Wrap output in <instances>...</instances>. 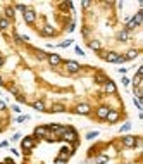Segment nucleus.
Segmentation results:
<instances>
[{
    "label": "nucleus",
    "mask_w": 143,
    "mask_h": 164,
    "mask_svg": "<svg viewBox=\"0 0 143 164\" xmlns=\"http://www.w3.org/2000/svg\"><path fill=\"white\" fill-rule=\"evenodd\" d=\"M22 16H24V21H26L28 24H33L36 21V14H35L33 9H28V7H26V9L22 11Z\"/></svg>",
    "instance_id": "nucleus-5"
},
{
    "label": "nucleus",
    "mask_w": 143,
    "mask_h": 164,
    "mask_svg": "<svg viewBox=\"0 0 143 164\" xmlns=\"http://www.w3.org/2000/svg\"><path fill=\"white\" fill-rule=\"evenodd\" d=\"M9 90L12 92V93H18V88H16V87H14V85H12V87H9Z\"/></svg>",
    "instance_id": "nucleus-37"
},
{
    "label": "nucleus",
    "mask_w": 143,
    "mask_h": 164,
    "mask_svg": "<svg viewBox=\"0 0 143 164\" xmlns=\"http://www.w3.org/2000/svg\"><path fill=\"white\" fill-rule=\"evenodd\" d=\"M64 106H62V104H54V106H52V109H50V112H64Z\"/></svg>",
    "instance_id": "nucleus-21"
},
{
    "label": "nucleus",
    "mask_w": 143,
    "mask_h": 164,
    "mask_svg": "<svg viewBox=\"0 0 143 164\" xmlns=\"http://www.w3.org/2000/svg\"><path fill=\"white\" fill-rule=\"evenodd\" d=\"M11 152H12L14 156H19V150H16V149H11Z\"/></svg>",
    "instance_id": "nucleus-42"
},
{
    "label": "nucleus",
    "mask_w": 143,
    "mask_h": 164,
    "mask_svg": "<svg viewBox=\"0 0 143 164\" xmlns=\"http://www.w3.org/2000/svg\"><path fill=\"white\" fill-rule=\"evenodd\" d=\"M41 35H43V37H55V35H57V31H55L54 26H48V24H47V26H43Z\"/></svg>",
    "instance_id": "nucleus-11"
},
{
    "label": "nucleus",
    "mask_w": 143,
    "mask_h": 164,
    "mask_svg": "<svg viewBox=\"0 0 143 164\" xmlns=\"http://www.w3.org/2000/svg\"><path fill=\"white\" fill-rule=\"evenodd\" d=\"M74 26H76V24H74V21H71V23L67 24V31H74Z\"/></svg>",
    "instance_id": "nucleus-30"
},
{
    "label": "nucleus",
    "mask_w": 143,
    "mask_h": 164,
    "mask_svg": "<svg viewBox=\"0 0 143 164\" xmlns=\"http://www.w3.org/2000/svg\"><path fill=\"white\" fill-rule=\"evenodd\" d=\"M133 21L140 26V24H142V21H143V12H136V14H135V18H133Z\"/></svg>",
    "instance_id": "nucleus-22"
},
{
    "label": "nucleus",
    "mask_w": 143,
    "mask_h": 164,
    "mask_svg": "<svg viewBox=\"0 0 143 164\" xmlns=\"http://www.w3.org/2000/svg\"><path fill=\"white\" fill-rule=\"evenodd\" d=\"M129 130H131V123H124V125L121 126V131H123V133H124V131H129Z\"/></svg>",
    "instance_id": "nucleus-27"
},
{
    "label": "nucleus",
    "mask_w": 143,
    "mask_h": 164,
    "mask_svg": "<svg viewBox=\"0 0 143 164\" xmlns=\"http://www.w3.org/2000/svg\"><path fill=\"white\" fill-rule=\"evenodd\" d=\"M74 112L79 114V116H88L90 114V106L88 104H78V106L74 107Z\"/></svg>",
    "instance_id": "nucleus-9"
},
{
    "label": "nucleus",
    "mask_w": 143,
    "mask_h": 164,
    "mask_svg": "<svg viewBox=\"0 0 143 164\" xmlns=\"http://www.w3.org/2000/svg\"><path fill=\"white\" fill-rule=\"evenodd\" d=\"M129 83H131V80H129V78H123V85H124V87H129Z\"/></svg>",
    "instance_id": "nucleus-31"
},
{
    "label": "nucleus",
    "mask_w": 143,
    "mask_h": 164,
    "mask_svg": "<svg viewBox=\"0 0 143 164\" xmlns=\"http://www.w3.org/2000/svg\"><path fill=\"white\" fill-rule=\"evenodd\" d=\"M116 90H117V88H116V83L110 81V80L104 85V92H105V93H116Z\"/></svg>",
    "instance_id": "nucleus-13"
},
{
    "label": "nucleus",
    "mask_w": 143,
    "mask_h": 164,
    "mask_svg": "<svg viewBox=\"0 0 143 164\" xmlns=\"http://www.w3.org/2000/svg\"><path fill=\"white\" fill-rule=\"evenodd\" d=\"M12 111H14V112H21V107H19L18 104H14V106H12Z\"/></svg>",
    "instance_id": "nucleus-35"
},
{
    "label": "nucleus",
    "mask_w": 143,
    "mask_h": 164,
    "mask_svg": "<svg viewBox=\"0 0 143 164\" xmlns=\"http://www.w3.org/2000/svg\"><path fill=\"white\" fill-rule=\"evenodd\" d=\"M35 54H36V59H40V61L47 59V55H48V54H45L43 50H35Z\"/></svg>",
    "instance_id": "nucleus-24"
},
{
    "label": "nucleus",
    "mask_w": 143,
    "mask_h": 164,
    "mask_svg": "<svg viewBox=\"0 0 143 164\" xmlns=\"http://www.w3.org/2000/svg\"><path fill=\"white\" fill-rule=\"evenodd\" d=\"M28 119V116H18L16 118V123H22V121H26Z\"/></svg>",
    "instance_id": "nucleus-29"
},
{
    "label": "nucleus",
    "mask_w": 143,
    "mask_h": 164,
    "mask_svg": "<svg viewBox=\"0 0 143 164\" xmlns=\"http://www.w3.org/2000/svg\"><path fill=\"white\" fill-rule=\"evenodd\" d=\"M64 66H66L67 73H71V74L79 73V71H81V66H79L76 61H66V62H64Z\"/></svg>",
    "instance_id": "nucleus-4"
},
{
    "label": "nucleus",
    "mask_w": 143,
    "mask_h": 164,
    "mask_svg": "<svg viewBox=\"0 0 143 164\" xmlns=\"http://www.w3.org/2000/svg\"><path fill=\"white\" fill-rule=\"evenodd\" d=\"M47 59H48V64H50V66H59V64H60V62H62V59H60V55L59 54H48L47 55Z\"/></svg>",
    "instance_id": "nucleus-10"
},
{
    "label": "nucleus",
    "mask_w": 143,
    "mask_h": 164,
    "mask_svg": "<svg viewBox=\"0 0 143 164\" xmlns=\"http://www.w3.org/2000/svg\"><path fill=\"white\" fill-rule=\"evenodd\" d=\"M117 38H119V42H128V38H129V33H128L126 30H123V31H119Z\"/></svg>",
    "instance_id": "nucleus-20"
},
{
    "label": "nucleus",
    "mask_w": 143,
    "mask_h": 164,
    "mask_svg": "<svg viewBox=\"0 0 143 164\" xmlns=\"http://www.w3.org/2000/svg\"><path fill=\"white\" fill-rule=\"evenodd\" d=\"M107 62H117V64H121V62H124V57L119 54H116V52H104V54H100Z\"/></svg>",
    "instance_id": "nucleus-2"
},
{
    "label": "nucleus",
    "mask_w": 143,
    "mask_h": 164,
    "mask_svg": "<svg viewBox=\"0 0 143 164\" xmlns=\"http://www.w3.org/2000/svg\"><path fill=\"white\" fill-rule=\"evenodd\" d=\"M74 50H76V54H78V55H85V54H83V50H81L79 47H74Z\"/></svg>",
    "instance_id": "nucleus-36"
},
{
    "label": "nucleus",
    "mask_w": 143,
    "mask_h": 164,
    "mask_svg": "<svg viewBox=\"0 0 143 164\" xmlns=\"http://www.w3.org/2000/svg\"><path fill=\"white\" fill-rule=\"evenodd\" d=\"M107 112H109V107H107V106H100V107L97 109V118H98V119H105Z\"/></svg>",
    "instance_id": "nucleus-14"
},
{
    "label": "nucleus",
    "mask_w": 143,
    "mask_h": 164,
    "mask_svg": "<svg viewBox=\"0 0 143 164\" xmlns=\"http://www.w3.org/2000/svg\"><path fill=\"white\" fill-rule=\"evenodd\" d=\"M0 57H2V52H0Z\"/></svg>",
    "instance_id": "nucleus-47"
},
{
    "label": "nucleus",
    "mask_w": 143,
    "mask_h": 164,
    "mask_svg": "<svg viewBox=\"0 0 143 164\" xmlns=\"http://www.w3.org/2000/svg\"><path fill=\"white\" fill-rule=\"evenodd\" d=\"M47 135H48V130H47V126H36L35 128V133H33V138L38 142L40 138H45Z\"/></svg>",
    "instance_id": "nucleus-6"
},
{
    "label": "nucleus",
    "mask_w": 143,
    "mask_h": 164,
    "mask_svg": "<svg viewBox=\"0 0 143 164\" xmlns=\"http://www.w3.org/2000/svg\"><path fill=\"white\" fill-rule=\"evenodd\" d=\"M123 144H124V147H128V149H133V147H136L138 140H136V137L126 135V137H123Z\"/></svg>",
    "instance_id": "nucleus-8"
},
{
    "label": "nucleus",
    "mask_w": 143,
    "mask_h": 164,
    "mask_svg": "<svg viewBox=\"0 0 143 164\" xmlns=\"http://www.w3.org/2000/svg\"><path fill=\"white\" fill-rule=\"evenodd\" d=\"M4 163H5V164H14V161H12V159H11V157H7V159H5V161H4Z\"/></svg>",
    "instance_id": "nucleus-38"
},
{
    "label": "nucleus",
    "mask_w": 143,
    "mask_h": 164,
    "mask_svg": "<svg viewBox=\"0 0 143 164\" xmlns=\"http://www.w3.org/2000/svg\"><path fill=\"white\" fill-rule=\"evenodd\" d=\"M97 137H98V131H90V133H86V140H93Z\"/></svg>",
    "instance_id": "nucleus-26"
},
{
    "label": "nucleus",
    "mask_w": 143,
    "mask_h": 164,
    "mask_svg": "<svg viewBox=\"0 0 143 164\" xmlns=\"http://www.w3.org/2000/svg\"><path fill=\"white\" fill-rule=\"evenodd\" d=\"M0 133H2V128H0Z\"/></svg>",
    "instance_id": "nucleus-46"
},
{
    "label": "nucleus",
    "mask_w": 143,
    "mask_h": 164,
    "mask_svg": "<svg viewBox=\"0 0 143 164\" xmlns=\"http://www.w3.org/2000/svg\"><path fill=\"white\" fill-rule=\"evenodd\" d=\"M9 26H11V21H9V19L0 18V31H5V30H7Z\"/></svg>",
    "instance_id": "nucleus-17"
},
{
    "label": "nucleus",
    "mask_w": 143,
    "mask_h": 164,
    "mask_svg": "<svg viewBox=\"0 0 143 164\" xmlns=\"http://www.w3.org/2000/svg\"><path fill=\"white\" fill-rule=\"evenodd\" d=\"M138 54H140V52H138L136 49H131V50H128V52H126L124 61H133V59H136V57H138Z\"/></svg>",
    "instance_id": "nucleus-15"
},
{
    "label": "nucleus",
    "mask_w": 143,
    "mask_h": 164,
    "mask_svg": "<svg viewBox=\"0 0 143 164\" xmlns=\"http://www.w3.org/2000/svg\"><path fill=\"white\" fill-rule=\"evenodd\" d=\"M21 137H22V135H21V133H16V135H14V137H12V142H18L19 138H21Z\"/></svg>",
    "instance_id": "nucleus-33"
},
{
    "label": "nucleus",
    "mask_w": 143,
    "mask_h": 164,
    "mask_svg": "<svg viewBox=\"0 0 143 164\" xmlns=\"http://www.w3.org/2000/svg\"><path fill=\"white\" fill-rule=\"evenodd\" d=\"M60 138H62L64 142H67V144H74V142L78 140V133H76V130L72 126H69L62 135H60Z\"/></svg>",
    "instance_id": "nucleus-1"
},
{
    "label": "nucleus",
    "mask_w": 143,
    "mask_h": 164,
    "mask_svg": "<svg viewBox=\"0 0 143 164\" xmlns=\"http://www.w3.org/2000/svg\"><path fill=\"white\" fill-rule=\"evenodd\" d=\"M0 111H5V102H0Z\"/></svg>",
    "instance_id": "nucleus-43"
},
{
    "label": "nucleus",
    "mask_w": 143,
    "mask_h": 164,
    "mask_svg": "<svg viewBox=\"0 0 143 164\" xmlns=\"http://www.w3.org/2000/svg\"><path fill=\"white\" fill-rule=\"evenodd\" d=\"M36 142L35 138H33V135L31 137H26V138H22V142H21V147H22V150H31V149H35L36 147Z\"/></svg>",
    "instance_id": "nucleus-3"
},
{
    "label": "nucleus",
    "mask_w": 143,
    "mask_h": 164,
    "mask_svg": "<svg viewBox=\"0 0 143 164\" xmlns=\"http://www.w3.org/2000/svg\"><path fill=\"white\" fill-rule=\"evenodd\" d=\"M105 119H107L109 123H117V121L121 119V114H119L116 109H109L107 116H105Z\"/></svg>",
    "instance_id": "nucleus-7"
},
{
    "label": "nucleus",
    "mask_w": 143,
    "mask_h": 164,
    "mask_svg": "<svg viewBox=\"0 0 143 164\" xmlns=\"http://www.w3.org/2000/svg\"><path fill=\"white\" fill-rule=\"evenodd\" d=\"M81 5H83V9H88V7H90V2H83Z\"/></svg>",
    "instance_id": "nucleus-39"
},
{
    "label": "nucleus",
    "mask_w": 143,
    "mask_h": 164,
    "mask_svg": "<svg viewBox=\"0 0 143 164\" xmlns=\"http://www.w3.org/2000/svg\"><path fill=\"white\" fill-rule=\"evenodd\" d=\"M138 28V24L133 21V19H128L126 21V31H129V30H136Z\"/></svg>",
    "instance_id": "nucleus-19"
},
{
    "label": "nucleus",
    "mask_w": 143,
    "mask_h": 164,
    "mask_svg": "<svg viewBox=\"0 0 143 164\" xmlns=\"http://www.w3.org/2000/svg\"><path fill=\"white\" fill-rule=\"evenodd\" d=\"M16 9H18V11H24L26 5H24V4H16Z\"/></svg>",
    "instance_id": "nucleus-32"
},
{
    "label": "nucleus",
    "mask_w": 143,
    "mask_h": 164,
    "mask_svg": "<svg viewBox=\"0 0 143 164\" xmlns=\"http://www.w3.org/2000/svg\"><path fill=\"white\" fill-rule=\"evenodd\" d=\"M31 106H33V109H36L38 112H43V111H47V109H45V104H43L41 100H35Z\"/></svg>",
    "instance_id": "nucleus-16"
},
{
    "label": "nucleus",
    "mask_w": 143,
    "mask_h": 164,
    "mask_svg": "<svg viewBox=\"0 0 143 164\" xmlns=\"http://www.w3.org/2000/svg\"><path fill=\"white\" fill-rule=\"evenodd\" d=\"M107 81H109V80L105 78V76H104V74H100V73L97 74V83H100V85H105Z\"/></svg>",
    "instance_id": "nucleus-23"
},
{
    "label": "nucleus",
    "mask_w": 143,
    "mask_h": 164,
    "mask_svg": "<svg viewBox=\"0 0 143 164\" xmlns=\"http://www.w3.org/2000/svg\"><path fill=\"white\" fill-rule=\"evenodd\" d=\"M88 47L91 49V50H97V52L102 50V43H100V40H88Z\"/></svg>",
    "instance_id": "nucleus-12"
},
{
    "label": "nucleus",
    "mask_w": 143,
    "mask_h": 164,
    "mask_svg": "<svg viewBox=\"0 0 143 164\" xmlns=\"http://www.w3.org/2000/svg\"><path fill=\"white\" fill-rule=\"evenodd\" d=\"M16 99H18V102H26V99H24V97H22V95H16Z\"/></svg>",
    "instance_id": "nucleus-34"
},
{
    "label": "nucleus",
    "mask_w": 143,
    "mask_h": 164,
    "mask_svg": "<svg viewBox=\"0 0 143 164\" xmlns=\"http://www.w3.org/2000/svg\"><path fill=\"white\" fill-rule=\"evenodd\" d=\"M126 71H128L126 68H119V73H121V74H126Z\"/></svg>",
    "instance_id": "nucleus-41"
},
{
    "label": "nucleus",
    "mask_w": 143,
    "mask_h": 164,
    "mask_svg": "<svg viewBox=\"0 0 143 164\" xmlns=\"http://www.w3.org/2000/svg\"><path fill=\"white\" fill-rule=\"evenodd\" d=\"M14 16H16V12H14V9H12V7H7V9H5V19H9V21H12V19H14Z\"/></svg>",
    "instance_id": "nucleus-18"
},
{
    "label": "nucleus",
    "mask_w": 143,
    "mask_h": 164,
    "mask_svg": "<svg viewBox=\"0 0 143 164\" xmlns=\"http://www.w3.org/2000/svg\"><path fill=\"white\" fill-rule=\"evenodd\" d=\"M0 87H4V80H2V76H0Z\"/></svg>",
    "instance_id": "nucleus-44"
},
{
    "label": "nucleus",
    "mask_w": 143,
    "mask_h": 164,
    "mask_svg": "<svg viewBox=\"0 0 143 164\" xmlns=\"http://www.w3.org/2000/svg\"><path fill=\"white\" fill-rule=\"evenodd\" d=\"M129 164H131V163H129Z\"/></svg>",
    "instance_id": "nucleus-48"
},
{
    "label": "nucleus",
    "mask_w": 143,
    "mask_h": 164,
    "mask_svg": "<svg viewBox=\"0 0 143 164\" xmlns=\"http://www.w3.org/2000/svg\"><path fill=\"white\" fill-rule=\"evenodd\" d=\"M9 145V142H0V149H4V147Z\"/></svg>",
    "instance_id": "nucleus-40"
},
{
    "label": "nucleus",
    "mask_w": 143,
    "mask_h": 164,
    "mask_svg": "<svg viewBox=\"0 0 143 164\" xmlns=\"http://www.w3.org/2000/svg\"><path fill=\"white\" fill-rule=\"evenodd\" d=\"M107 161H109L107 156H98V157H97V164H105Z\"/></svg>",
    "instance_id": "nucleus-25"
},
{
    "label": "nucleus",
    "mask_w": 143,
    "mask_h": 164,
    "mask_svg": "<svg viewBox=\"0 0 143 164\" xmlns=\"http://www.w3.org/2000/svg\"><path fill=\"white\" fill-rule=\"evenodd\" d=\"M2 64H4V59H2V57H0V66H2Z\"/></svg>",
    "instance_id": "nucleus-45"
},
{
    "label": "nucleus",
    "mask_w": 143,
    "mask_h": 164,
    "mask_svg": "<svg viewBox=\"0 0 143 164\" xmlns=\"http://www.w3.org/2000/svg\"><path fill=\"white\" fill-rule=\"evenodd\" d=\"M72 43V40H66V42H62V43H59V47H62V49H66V47H69Z\"/></svg>",
    "instance_id": "nucleus-28"
}]
</instances>
